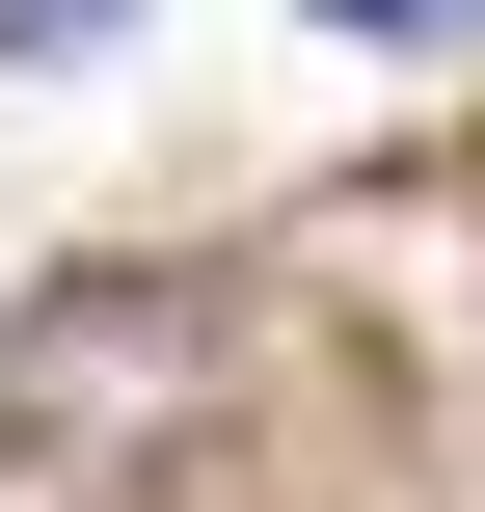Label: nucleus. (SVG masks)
Instances as JSON below:
<instances>
[{"mask_svg": "<svg viewBox=\"0 0 485 512\" xmlns=\"http://www.w3.org/2000/svg\"><path fill=\"white\" fill-rule=\"evenodd\" d=\"M297 27H378V54H459L485 0H297Z\"/></svg>", "mask_w": 485, "mask_h": 512, "instance_id": "1", "label": "nucleus"}, {"mask_svg": "<svg viewBox=\"0 0 485 512\" xmlns=\"http://www.w3.org/2000/svg\"><path fill=\"white\" fill-rule=\"evenodd\" d=\"M81 27H135V0H0V54H81Z\"/></svg>", "mask_w": 485, "mask_h": 512, "instance_id": "2", "label": "nucleus"}]
</instances>
